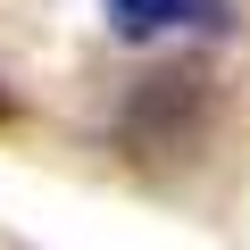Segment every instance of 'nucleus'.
Here are the masks:
<instances>
[{"label":"nucleus","mask_w":250,"mask_h":250,"mask_svg":"<svg viewBox=\"0 0 250 250\" xmlns=\"http://www.w3.org/2000/svg\"><path fill=\"white\" fill-rule=\"evenodd\" d=\"M100 9L125 42H159V34H217L233 0H100Z\"/></svg>","instance_id":"obj_1"}]
</instances>
